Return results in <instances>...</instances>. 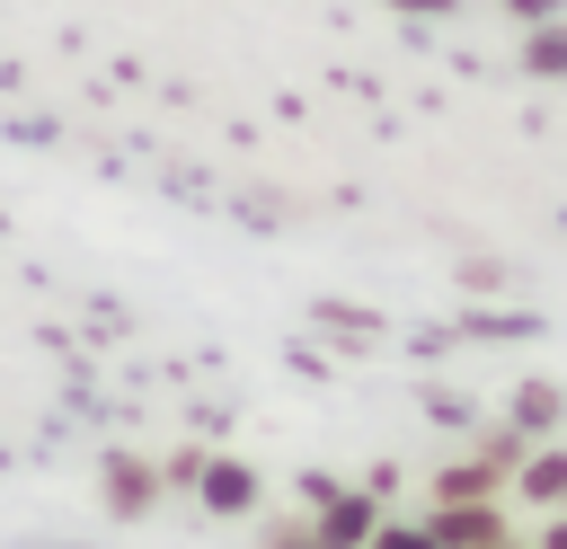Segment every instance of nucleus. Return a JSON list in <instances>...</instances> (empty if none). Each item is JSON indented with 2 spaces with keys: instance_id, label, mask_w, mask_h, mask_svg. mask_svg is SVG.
Returning <instances> with one entry per match:
<instances>
[]
</instances>
